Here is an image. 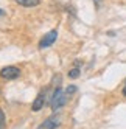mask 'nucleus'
Here are the masks:
<instances>
[{"label": "nucleus", "mask_w": 126, "mask_h": 129, "mask_svg": "<svg viewBox=\"0 0 126 129\" xmlns=\"http://www.w3.org/2000/svg\"><path fill=\"white\" fill-rule=\"evenodd\" d=\"M5 121H6L5 120V112H3V109L0 107V129L5 127Z\"/></svg>", "instance_id": "nucleus-8"}, {"label": "nucleus", "mask_w": 126, "mask_h": 129, "mask_svg": "<svg viewBox=\"0 0 126 129\" xmlns=\"http://www.w3.org/2000/svg\"><path fill=\"white\" fill-rule=\"evenodd\" d=\"M75 92H76V86H69V87H67V90H66V95H67V96H70L72 93H75Z\"/></svg>", "instance_id": "nucleus-9"}, {"label": "nucleus", "mask_w": 126, "mask_h": 129, "mask_svg": "<svg viewBox=\"0 0 126 129\" xmlns=\"http://www.w3.org/2000/svg\"><path fill=\"white\" fill-rule=\"evenodd\" d=\"M44 103H45V92H39L38 96L34 98L33 104H31V109L34 110V112H39V110L44 107Z\"/></svg>", "instance_id": "nucleus-5"}, {"label": "nucleus", "mask_w": 126, "mask_h": 129, "mask_svg": "<svg viewBox=\"0 0 126 129\" xmlns=\"http://www.w3.org/2000/svg\"><path fill=\"white\" fill-rule=\"evenodd\" d=\"M3 14H5V13H3V11H2V10H0V16H3Z\"/></svg>", "instance_id": "nucleus-12"}, {"label": "nucleus", "mask_w": 126, "mask_h": 129, "mask_svg": "<svg viewBox=\"0 0 126 129\" xmlns=\"http://www.w3.org/2000/svg\"><path fill=\"white\" fill-rule=\"evenodd\" d=\"M124 84H126V82H124Z\"/></svg>", "instance_id": "nucleus-13"}, {"label": "nucleus", "mask_w": 126, "mask_h": 129, "mask_svg": "<svg viewBox=\"0 0 126 129\" xmlns=\"http://www.w3.org/2000/svg\"><path fill=\"white\" fill-rule=\"evenodd\" d=\"M79 67H75V69H72L70 72H69V78H72V79H75V78H78L79 76Z\"/></svg>", "instance_id": "nucleus-7"}, {"label": "nucleus", "mask_w": 126, "mask_h": 129, "mask_svg": "<svg viewBox=\"0 0 126 129\" xmlns=\"http://www.w3.org/2000/svg\"><path fill=\"white\" fill-rule=\"evenodd\" d=\"M66 103H67V95L62 92L61 87H58L55 90V93H53V98H51V109L56 112V110H59Z\"/></svg>", "instance_id": "nucleus-1"}, {"label": "nucleus", "mask_w": 126, "mask_h": 129, "mask_svg": "<svg viewBox=\"0 0 126 129\" xmlns=\"http://www.w3.org/2000/svg\"><path fill=\"white\" fill-rule=\"evenodd\" d=\"M58 124H59V117L51 115V117H48L47 120H44V121L38 126V129H55Z\"/></svg>", "instance_id": "nucleus-4"}, {"label": "nucleus", "mask_w": 126, "mask_h": 129, "mask_svg": "<svg viewBox=\"0 0 126 129\" xmlns=\"http://www.w3.org/2000/svg\"><path fill=\"white\" fill-rule=\"evenodd\" d=\"M0 76L5 79H17L20 76V69H17L16 66H6L0 70Z\"/></svg>", "instance_id": "nucleus-3"}, {"label": "nucleus", "mask_w": 126, "mask_h": 129, "mask_svg": "<svg viewBox=\"0 0 126 129\" xmlns=\"http://www.w3.org/2000/svg\"><path fill=\"white\" fill-rule=\"evenodd\" d=\"M56 39H58V31H56V30L48 31L47 34H44V38L41 39V42H39V48L44 50V48L51 47V45L56 42Z\"/></svg>", "instance_id": "nucleus-2"}, {"label": "nucleus", "mask_w": 126, "mask_h": 129, "mask_svg": "<svg viewBox=\"0 0 126 129\" xmlns=\"http://www.w3.org/2000/svg\"><path fill=\"white\" fill-rule=\"evenodd\" d=\"M93 2H95V5H97V6H100V3L103 2V0H93Z\"/></svg>", "instance_id": "nucleus-10"}, {"label": "nucleus", "mask_w": 126, "mask_h": 129, "mask_svg": "<svg viewBox=\"0 0 126 129\" xmlns=\"http://www.w3.org/2000/svg\"><path fill=\"white\" fill-rule=\"evenodd\" d=\"M16 3H19L20 6H25V8H34L41 3V0H16Z\"/></svg>", "instance_id": "nucleus-6"}, {"label": "nucleus", "mask_w": 126, "mask_h": 129, "mask_svg": "<svg viewBox=\"0 0 126 129\" xmlns=\"http://www.w3.org/2000/svg\"><path fill=\"white\" fill-rule=\"evenodd\" d=\"M121 93H123V96H126V84H124V87H123V90H121Z\"/></svg>", "instance_id": "nucleus-11"}]
</instances>
